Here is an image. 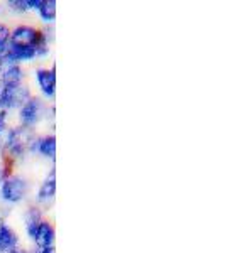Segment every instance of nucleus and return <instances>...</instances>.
<instances>
[{
  "label": "nucleus",
  "instance_id": "f257e3e1",
  "mask_svg": "<svg viewBox=\"0 0 225 253\" xmlns=\"http://www.w3.org/2000/svg\"><path fill=\"white\" fill-rule=\"evenodd\" d=\"M27 191H29V184L20 175H9L0 184V196L3 201L10 203V205H17L22 201L27 196Z\"/></svg>",
  "mask_w": 225,
  "mask_h": 253
},
{
  "label": "nucleus",
  "instance_id": "f03ea898",
  "mask_svg": "<svg viewBox=\"0 0 225 253\" xmlns=\"http://www.w3.org/2000/svg\"><path fill=\"white\" fill-rule=\"evenodd\" d=\"M32 137L27 135V128L24 126H15V128H9L5 135V142H3V150H5L7 157L19 159L26 154L27 144H29Z\"/></svg>",
  "mask_w": 225,
  "mask_h": 253
},
{
  "label": "nucleus",
  "instance_id": "7ed1b4c3",
  "mask_svg": "<svg viewBox=\"0 0 225 253\" xmlns=\"http://www.w3.org/2000/svg\"><path fill=\"white\" fill-rule=\"evenodd\" d=\"M2 88V96H0V110L9 112L12 108L22 107L27 100L31 98V91L24 84L17 86H0Z\"/></svg>",
  "mask_w": 225,
  "mask_h": 253
},
{
  "label": "nucleus",
  "instance_id": "20e7f679",
  "mask_svg": "<svg viewBox=\"0 0 225 253\" xmlns=\"http://www.w3.org/2000/svg\"><path fill=\"white\" fill-rule=\"evenodd\" d=\"M43 115H44V105L41 101V98L36 96H31L19 110V120L24 128H31L36 124H39Z\"/></svg>",
  "mask_w": 225,
  "mask_h": 253
},
{
  "label": "nucleus",
  "instance_id": "39448f33",
  "mask_svg": "<svg viewBox=\"0 0 225 253\" xmlns=\"http://www.w3.org/2000/svg\"><path fill=\"white\" fill-rule=\"evenodd\" d=\"M36 58V49L27 44H14L9 42L3 56L2 63L7 64H19V63H26V61H32Z\"/></svg>",
  "mask_w": 225,
  "mask_h": 253
},
{
  "label": "nucleus",
  "instance_id": "423d86ee",
  "mask_svg": "<svg viewBox=\"0 0 225 253\" xmlns=\"http://www.w3.org/2000/svg\"><path fill=\"white\" fill-rule=\"evenodd\" d=\"M36 80H38L39 89L46 98H55L56 95V66L51 68H39L36 71Z\"/></svg>",
  "mask_w": 225,
  "mask_h": 253
},
{
  "label": "nucleus",
  "instance_id": "0eeeda50",
  "mask_svg": "<svg viewBox=\"0 0 225 253\" xmlns=\"http://www.w3.org/2000/svg\"><path fill=\"white\" fill-rule=\"evenodd\" d=\"M27 150H31V152H38L43 157L55 161L56 137L51 133V135H43V137H38V138H31L29 144H27Z\"/></svg>",
  "mask_w": 225,
  "mask_h": 253
},
{
  "label": "nucleus",
  "instance_id": "6e6552de",
  "mask_svg": "<svg viewBox=\"0 0 225 253\" xmlns=\"http://www.w3.org/2000/svg\"><path fill=\"white\" fill-rule=\"evenodd\" d=\"M55 238H56L55 226H53V224L49 223V221H46V219H43V221L38 224V230H36L32 242L38 245L39 248L55 247Z\"/></svg>",
  "mask_w": 225,
  "mask_h": 253
},
{
  "label": "nucleus",
  "instance_id": "1a4fd4ad",
  "mask_svg": "<svg viewBox=\"0 0 225 253\" xmlns=\"http://www.w3.org/2000/svg\"><path fill=\"white\" fill-rule=\"evenodd\" d=\"M55 194H56V172L51 170V174H49L43 181V184L39 186L36 199H38L39 205H49V203H53V199H55Z\"/></svg>",
  "mask_w": 225,
  "mask_h": 253
},
{
  "label": "nucleus",
  "instance_id": "9d476101",
  "mask_svg": "<svg viewBox=\"0 0 225 253\" xmlns=\"http://www.w3.org/2000/svg\"><path fill=\"white\" fill-rule=\"evenodd\" d=\"M24 71L19 64H9L0 75V86H17L22 84Z\"/></svg>",
  "mask_w": 225,
  "mask_h": 253
},
{
  "label": "nucleus",
  "instance_id": "9b49d317",
  "mask_svg": "<svg viewBox=\"0 0 225 253\" xmlns=\"http://www.w3.org/2000/svg\"><path fill=\"white\" fill-rule=\"evenodd\" d=\"M17 243H19L17 233L7 223L0 221V252L2 253L10 252L12 248L17 247Z\"/></svg>",
  "mask_w": 225,
  "mask_h": 253
},
{
  "label": "nucleus",
  "instance_id": "f8f14e48",
  "mask_svg": "<svg viewBox=\"0 0 225 253\" xmlns=\"http://www.w3.org/2000/svg\"><path fill=\"white\" fill-rule=\"evenodd\" d=\"M38 12H39V17L43 19L46 24L55 22V19H56V2H55V0H43Z\"/></svg>",
  "mask_w": 225,
  "mask_h": 253
},
{
  "label": "nucleus",
  "instance_id": "ddd939ff",
  "mask_svg": "<svg viewBox=\"0 0 225 253\" xmlns=\"http://www.w3.org/2000/svg\"><path fill=\"white\" fill-rule=\"evenodd\" d=\"M7 115L5 110H0V149H3V142H5V135L7 132H9V128H7Z\"/></svg>",
  "mask_w": 225,
  "mask_h": 253
},
{
  "label": "nucleus",
  "instance_id": "4468645a",
  "mask_svg": "<svg viewBox=\"0 0 225 253\" xmlns=\"http://www.w3.org/2000/svg\"><path fill=\"white\" fill-rule=\"evenodd\" d=\"M7 7H9L10 10L14 12H26L29 10L26 5V0H10V2H7Z\"/></svg>",
  "mask_w": 225,
  "mask_h": 253
},
{
  "label": "nucleus",
  "instance_id": "2eb2a0df",
  "mask_svg": "<svg viewBox=\"0 0 225 253\" xmlns=\"http://www.w3.org/2000/svg\"><path fill=\"white\" fill-rule=\"evenodd\" d=\"M41 2H43V0H26V5H27V9H36V10H38Z\"/></svg>",
  "mask_w": 225,
  "mask_h": 253
},
{
  "label": "nucleus",
  "instance_id": "dca6fc26",
  "mask_svg": "<svg viewBox=\"0 0 225 253\" xmlns=\"http://www.w3.org/2000/svg\"><path fill=\"white\" fill-rule=\"evenodd\" d=\"M38 253H56L55 247H44V248H39Z\"/></svg>",
  "mask_w": 225,
  "mask_h": 253
},
{
  "label": "nucleus",
  "instance_id": "f3484780",
  "mask_svg": "<svg viewBox=\"0 0 225 253\" xmlns=\"http://www.w3.org/2000/svg\"><path fill=\"white\" fill-rule=\"evenodd\" d=\"M7 253H29V252L24 250V248H20V247H15V248H12V250L7 252Z\"/></svg>",
  "mask_w": 225,
  "mask_h": 253
},
{
  "label": "nucleus",
  "instance_id": "a211bd4d",
  "mask_svg": "<svg viewBox=\"0 0 225 253\" xmlns=\"http://www.w3.org/2000/svg\"><path fill=\"white\" fill-rule=\"evenodd\" d=\"M0 96H2V88H0Z\"/></svg>",
  "mask_w": 225,
  "mask_h": 253
},
{
  "label": "nucleus",
  "instance_id": "6ab92c4d",
  "mask_svg": "<svg viewBox=\"0 0 225 253\" xmlns=\"http://www.w3.org/2000/svg\"><path fill=\"white\" fill-rule=\"evenodd\" d=\"M0 68H2V61H0Z\"/></svg>",
  "mask_w": 225,
  "mask_h": 253
}]
</instances>
